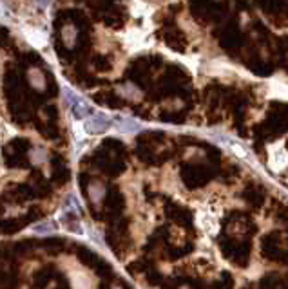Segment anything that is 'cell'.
<instances>
[{"mask_svg": "<svg viewBox=\"0 0 288 289\" xmlns=\"http://www.w3.org/2000/svg\"><path fill=\"white\" fill-rule=\"evenodd\" d=\"M216 2H219V0H216Z\"/></svg>", "mask_w": 288, "mask_h": 289, "instance_id": "cell-1", "label": "cell"}]
</instances>
